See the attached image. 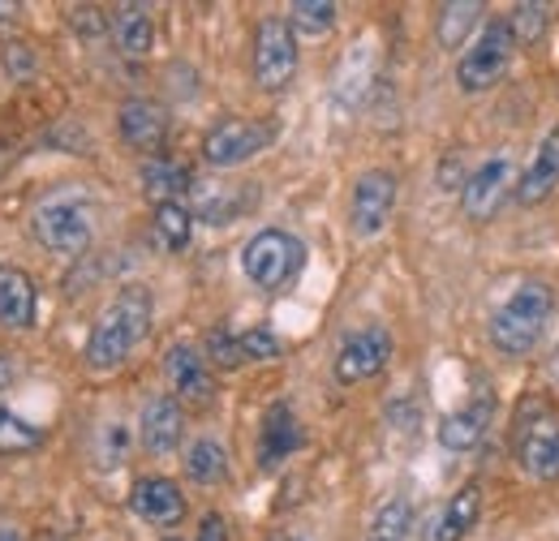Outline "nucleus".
<instances>
[{"instance_id":"obj_1","label":"nucleus","mask_w":559,"mask_h":541,"mask_svg":"<svg viewBox=\"0 0 559 541\" xmlns=\"http://www.w3.org/2000/svg\"><path fill=\"white\" fill-rule=\"evenodd\" d=\"M151 314H155V297L151 288L142 284H126L108 305L104 314L95 318L91 339H86V365L95 374H108V370H121L130 361V352L139 348L146 332H151Z\"/></svg>"},{"instance_id":"obj_2","label":"nucleus","mask_w":559,"mask_h":541,"mask_svg":"<svg viewBox=\"0 0 559 541\" xmlns=\"http://www.w3.org/2000/svg\"><path fill=\"white\" fill-rule=\"evenodd\" d=\"M551 314H556V292H551V284H547V279H525V284L490 314L487 336H490V344H495V352H503V357H525V352H534L543 332H547V323H551Z\"/></svg>"},{"instance_id":"obj_3","label":"nucleus","mask_w":559,"mask_h":541,"mask_svg":"<svg viewBox=\"0 0 559 541\" xmlns=\"http://www.w3.org/2000/svg\"><path fill=\"white\" fill-rule=\"evenodd\" d=\"M31 232L35 241L48 250V254H61V259H78L91 250L95 241V206L86 203L82 194H52L35 206L31 215Z\"/></svg>"},{"instance_id":"obj_4","label":"nucleus","mask_w":559,"mask_h":541,"mask_svg":"<svg viewBox=\"0 0 559 541\" xmlns=\"http://www.w3.org/2000/svg\"><path fill=\"white\" fill-rule=\"evenodd\" d=\"M301 267H306V245H301V237H293L284 228H259L241 245V270L263 292L288 288L301 275Z\"/></svg>"},{"instance_id":"obj_5","label":"nucleus","mask_w":559,"mask_h":541,"mask_svg":"<svg viewBox=\"0 0 559 541\" xmlns=\"http://www.w3.org/2000/svg\"><path fill=\"white\" fill-rule=\"evenodd\" d=\"M512 452L525 477L534 481L559 477V412L547 400H530L521 408L516 430H512Z\"/></svg>"},{"instance_id":"obj_6","label":"nucleus","mask_w":559,"mask_h":541,"mask_svg":"<svg viewBox=\"0 0 559 541\" xmlns=\"http://www.w3.org/2000/svg\"><path fill=\"white\" fill-rule=\"evenodd\" d=\"M512 52H516V39H512L508 22H487L483 35H478V39L461 52V61H456V86H461L465 95L490 91V86L508 73Z\"/></svg>"},{"instance_id":"obj_7","label":"nucleus","mask_w":559,"mask_h":541,"mask_svg":"<svg viewBox=\"0 0 559 541\" xmlns=\"http://www.w3.org/2000/svg\"><path fill=\"white\" fill-rule=\"evenodd\" d=\"M276 125L272 121H246V117H233V121H219L207 137H203V159L211 168H241L250 164L254 155H263L272 142H276Z\"/></svg>"},{"instance_id":"obj_8","label":"nucleus","mask_w":559,"mask_h":541,"mask_svg":"<svg viewBox=\"0 0 559 541\" xmlns=\"http://www.w3.org/2000/svg\"><path fill=\"white\" fill-rule=\"evenodd\" d=\"M516 190V168L508 155H490L483 159L465 181H461V211L474 224H490L499 215V206L508 203V194Z\"/></svg>"},{"instance_id":"obj_9","label":"nucleus","mask_w":559,"mask_h":541,"mask_svg":"<svg viewBox=\"0 0 559 541\" xmlns=\"http://www.w3.org/2000/svg\"><path fill=\"white\" fill-rule=\"evenodd\" d=\"M297 77V35L284 17H263L254 31V82L263 91H284Z\"/></svg>"},{"instance_id":"obj_10","label":"nucleus","mask_w":559,"mask_h":541,"mask_svg":"<svg viewBox=\"0 0 559 541\" xmlns=\"http://www.w3.org/2000/svg\"><path fill=\"white\" fill-rule=\"evenodd\" d=\"M392 352H396V344H392L388 327H379V323L357 327V332L345 336L341 352H336V383L341 387H357V383L383 374L388 361H392Z\"/></svg>"},{"instance_id":"obj_11","label":"nucleus","mask_w":559,"mask_h":541,"mask_svg":"<svg viewBox=\"0 0 559 541\" xmlns=\"http://www.w3.org/2000/svg\"><path fill=\"white\" fill-rule=\"evenodd\" d=\"M396 177L388 168H370L353 181V199H349V228L353 237H379L396 211Z\"/></svg>"},{"instance_id":"obj_12","label":"nucleus","mask_w":559,"mask_h":541,"mask_svg":"<svg viewBox=\"0 0 559 541\" xmlns=\"http://www.w3.org/2000/svg\"><path fill=\"white\" fill-rule=\"evenodd\" d=\"M164 374L173 387V400L181 405H211L215 400V374H211L207 357L194 344H173L164 352Z\"/></svg>"},{"instance_id":"obj_13","label":"nucleus","mask_w":559,"mask_h":541,"mask_svg":"<svg viewBox=\"0 0 559 541\" xmlns=\"http://www.w3.org/2000/svg\"><path fill=\"white\" fill-rule=\"evenodd\" d=\"M190 199H194V219L203 224H233L241 219L250 206L259 203V190L250 181H194L190 185Z\"/></svg>"},{"instance_id":"obj_14","label":"nucleus","mask_w":559,"mask_h":541,"mask_svg":"<svg viewBox=\"0 0 559 541\" xmlns=\"http://www.w3.org/2000/svg\"><path fill=\"white\" fill-rule=\"evenodd\" d=\"M130 512L155 529H173L186 520V494L173 477H139L130 490Z\"/></svg>"},{"instance_id":"obj_15","label":"nucleus","mask_w":559,"mask_h":541,"mask_svg":"<svg viewBox=\"0 0 559 541\" xmlns=\"http://www.w3.org/2000/svg\"><path fill=\"white\" fill-rule=\"evenodd\" d=\"M306 443V430L297 421V412L288 400H276L263 412V425H259V469H276L284 465L297 447Z\"/></svg>"},{"instance_id":"obj_16","label":"nucleus","mask_w":559,"mask_h":541,"mask_svg":"<svg viewBox=\"0 0 559 541\" xmlns=\"http://www.w3.org/2000/svg\"><path fill=\"white\" fill-rule=\"evenodd\" d=\"M139 438L151 456H173L186 438V412L173 396H151L142 405L139 417Z\"/></svg>"},{"instance_id":"obj_17","label":"nucleus","mask_w":559,"mask_h":541,"mask_svg":"<svg viewBox=\"0 0 559 541\" xmlns=\"http://www.w3.org/2000/svg\"><path fill=\"white\" fill-rule=\"evenodd\" d=\"M478 512H483V485L469 481L430 516V525L421 529V541H461L478 525Z\"/></svg>"},{"instance_id":"obj_18","label":"nucleus","mask_w":559,"mask_h":541,"mask_svg":"<svg viewBox=\"0 0 559 541\" xmlns=\"http://www.w3.org/2000/svg\"><path fill=\"white\" fill-rule=\"evenodd\" d=\"M39 314V292L35 279L22 267L0 263V327L4 332H31Z\"/></svg>"},{"instance_id":"obj_19","label":"nucleus","mask_w":559,"mask_h":541,"mask_svg":"<svg viewBox=\"0 0 559 541\" xmlns=\"http://www.w3.org/2000/svg\"><path fill=\"white\" fill-rule=\"evenodd\" d=\"M490 417H495V396H490V392H478L469 405H461L456 412H448V417L439 421V443H443L448 452H474V447L483 443V434H487Z\"/></svg>"},{"instance_id":"obj_20","label":"nucleus","mask_w":559,"mask_h":541,"mask_svg":"<svg viewBox=\"0 0 559 541\" xmlns=\"http://www.w3.org/2000/svg\"><path fill=\"white\" fill-rule=\"evenodd\" d=\"M117 125H121V137L134 151L155 155L164 146V137H168V112L155 99H126L121 112H117Z\"/></svg>"},{"instance_id":"obj_21","label":"nucleus","mask_w":559,"mask_h":541,"mask_svg":"<svg viewBox=\"0 0 559 541\" xmlns=\"http://www.w3.org/2000/svg\"><path fill=\"white\" fill-rule=\"evenodd\" d=\"M556 185H559V125L538 142L530 168L521 172V181H516V203L521 206L547 203V199L556 194Z\"/></svg>"},{"instance_id":"obj_22","label":"nucleus","mask_w":559,"mask_h":541,"mask_svg":"<svg viewBox=\"0 0 559 541\" xmlns=\"http://www.w3.org/2000/svg\"><path fill=\"white\" fill-rule=\"evenodd\" d=\"M108 31H112L121 57L142 61V57H151V48H155V17H151L146 4H117L112 17H108Z\"/></svg>"},{"instance_id":"obj_23","label":"nucleus","mask_w":559,"mask_h":541,"mask_svg":"<svg viewBox=\"0 0 559 541\" xmlns=\"http://www.w3.org/2000/svg\"><path fill=\"white\" fill-rule=\"evenodd\" d=\"M190 172L181 168V164H173V159H164V155H151L146 164H142V190H146V199L159 206V203H181V194H190Z\"/></svg>"},{"instance_id":"obj_24","label":"nucleus","mask_w":559,"mask_h":541,"mask_svg":"<svg viewBox=\"0 0 559 541\" xmlns=\"http://www.w3.org/2000/svg\"><path fill=\"white\" fill-rule=\"evenodd\" d=\"M370 77H374V52H370V44L361 39V44H353V52L345 57L341 73H336V99H341L345 108H357L361 95H366V86H370Z\"/></svg>"},{"instance_id":"obj_25","label":"nucleus","mask_w":559,"mask_h":541,"mask_svg":"<svg viewBox=\"0 0 559 541\" xmlns=\"http://www.w3.org/2000/svg\"><path fill=\"white\" fill-rule=\"evenodd\" d=\"M478 22H483V4H478V0H452V4H443V9H439V44H443L448 52L465 48Z\"/></svg>"},{"instance_id":"obj_26","label":"nucleus","mask_w":559,"mask_h":541,"mask_svg":"<svg viewBox=\"0 0 559 541\" xmlns=\"http://www.w3.org/2000/svg\"><path fill=\"white\" fill-rule=\"evenodd\" d=\"M151 224H155V237H159V245L168 254H181L190 245V237H194V211L186 203H159Z\"/></svg>"},{"instance_id":"obj_27","label":"nucleus","mask_w":559,"mask_h":541,"mask_svg":"<svg viewBox=\"0 0 559 541\" xmlns=\"http://www.w3.org/2000/svg\"><path fill=\"white\" fill-rule=\"evenodd\" d=\"M186 477L199 485H219L228 477V452L215 438H194L186 447Z\"/></svg>"},{"instance_id":"obj_28","label":"nucleus","mask_w":559,"mask_h":541,"mask_svg":"<svg viewBox=\"0 0 559 541\" xmlns=\"http://www.w3.org/2000/svg\"><path fill=\"white\" fill-rule=\"evenodd\" d=\"M409 533H414V503L405 494H392L374 512V520L366 529V541H405Z\"/></svg>"},{"instance_id":"obj_29","label":"nucleus","mask_w":559,"mask_h":541,"mask_svg":"<svg viewBox=\"0 0 559 541\" xmlns=\"http://www.w3.org/2000/svg\"><path fill=\"white\" fill-rule=\"evenodd\" d=\"M44 447V430L31 425L22 412L0 405V456H22V452H35Z\"/></svg>"},{"instance_id":"obj_30","label":"nucleus","mask_w":559,"mask_h":541,"mask_svg":"<svg viewBox=\"0 0 559 541\" xmlns=\"http://www.w3.org/2000/svg\"><path fill=\"white\" fill-rule=\"evenodd\" d=\"M336 4L332 0H293L288 4V26H293V35L297 31H306V35H328L332 26H336Z\"/></svg>"},{"instance_id":"obj_31","label":"nucleus","mask_w":559,"mask_h":541,"mask_svg":"<svg viewBox=\"0 0 559 541\" xmlns=\"http://www.w3.org/2000/svg\"><path fill=\"white\" fill-rule=\"evenodd\" d=\"M130 447H134L130 425H121V421H104L99 425V434H95V460H99V469H121L130 460Z\"/></svg>"},{"instance_id":"obj_32","label":"nucleus","mask_w":559,"mask_h":541,"mask_svg":"<svg viewBox=\"0 0 559 541\" xmlns=\"http://www.w3.org/2000/svg\"><path fill=\"white\" fill-rule=\"evenodd\" d=\"M547 26H551V9L547 4H534V0L516 4L512 17H508V31H512L516 44H538L547 35Z\"/></svg>"},{"instance_id":"obj_33","label":"nucleus","mask_w":559,"mask_h":541,"mask_svg":"<svg viewBox=\"0 0 559 541\" xmlns=\"http://www.w3.org/2000/svg\"><path fill=\"white\" fill-rule=\"evenodd\" d=\"M203 357H207V365H215V370H241V365H246L241 336L215 327V332H207V339H203Z\"/></svg>"},{"instance_id":"obj_34","label":"nucleus","mask_w":559,"mask_h":541,"mask_svg":"<svg viewBox=\"0 0 559 541\" xmlns=\"http://www.w3.org/2000/svg\"><path fill=\"white\" fill-rule=\"evenodd\" d=\"M241 352H246V361H276L280 336H272L267 327H250V332H241Z\"/></svg>"},{"instance_id":"obj_35","label":"nucleus","mask_w":559,"mask_h":541,"mask_svg":"<svg viewBox=\"0 0 559 541\" xmlns=\"http://www.w3.org/2000/svg\"><path fill=\"white\" fill-rule=\"evenodd\" d=\"M199 541H228V525H224V516H203V525H199Z\"/></svg>"},{"instance_id":"obj_36","label":"nucleus","mask_w":559,"mask_h":541,"mask_svg":"<svg viewBox=\"0 0 559 541\" xmlns=\"http://www.w3.org/2000/svg\"><path fill=\"white\" fill-rule=\"evenodd\" d=\"M22 48H26V44H9V48H4V69H9V73H31V57H26Z\"/></svg>"},{"instance_id":"obj_37","label":"nucleus","mask_w":559,"mask_h":541,"mask_svg":"<svg viewBox=\"0 0 559 541\" xmlns=\"http://www.w3.org/2000/svg\"><path fill=\"white\" fill-rule=\"evenodd\" d=\"M13 378H17V365H13V361H9L4 352H0V392H4V387H9Z\"/></svg>"},{"instance_id":"obj_38","label":"nucleus","mask_w":559,"mask_h":541,"mask_svg":"<svg viewBox=\"0 0 559 541\" xmlns=\"http://www.w3.org/2000/svg\"><path fill=\"white\" fill-rule=\"evenodd\" d=\"M0 541H22V529H13V525H0Z\"/></svg>"},{"instance_id":"obj_39","label":"nucleus","mask_w":559,"mask_h":541,"mask_svg":"<svg viewBox=\"0 0 559 541\" xmlns=\"http://www.w3.org/2000/svg\"><path fill=\"white\" fill-rule=\"evenodd\" d=\"M267 541H310L306 533H272Z\"/></svg>"},{"instance_id":"obj_40","label":"nucleus","mask_w":559,"mask_h":541,"mask_svg":"<svg viewBox=\"0 0 559 541\" xmlns=\"http://www.w3.org/2000/svg\"><path fill=\"white\" fill-rule=\"evenodd\" d=\"M547 365H551V374H556V378H559V348H556V352H551V361H547Z\"/></svg>"},{"instance_id":"obj_41","label":"nucleus","mask_w":559,"mask_h":541,"mask_svg":"<svg viewBox=\"0 0 559 541\" xmlns=\"http://www.w3.org/2000/svg\"><path fill=\"white\" fill-rule=\"evenodd\" d=\"M168 541H177V538H168Z\"/></svg>"}]
</instances>
